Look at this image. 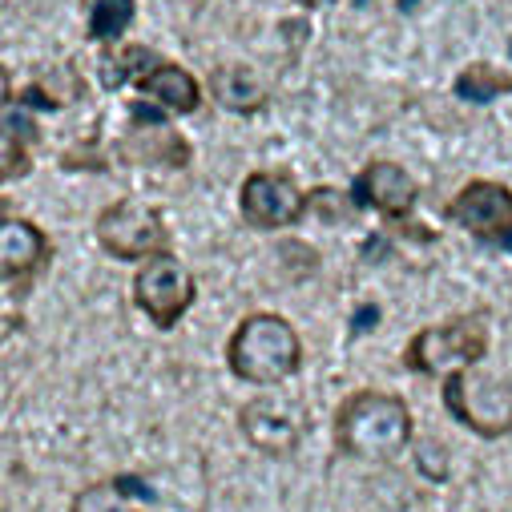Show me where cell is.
I'll return each mask as SVG.
<instances>
[{"label": "cell", "instance_id": "3957f363", "mask_svg": "<svg viewBox=\"0 0 512 512\" xmlns=\"http://www.w3.org/2000/svg\"><path fill=\"white\" fill-rule=\"evenodd\" d=\"M444 408L456 424H464L468 432L484 440L512 436V383L508 379L460 367L444 375Z\"/></svg>", "mask_w": 512, "mask_h": 512}, {"label": "cell", "instance_id": "7402d4cb", "mask_svg": "<svg viewBox=\"0 0 512 512\" xmlns=\"http://www.w3.org/2000/svg\"><path fill=\"white\" fill-rule=\"evenodd\" d=\"M396 9H400V13H416L420 0H396Z\"/></svg>", "mask_w": 512, "mask_h": 512}, {"label": "cell", "instance_id": "ffe728a7", "mask_svg": "<svg viewBox=\"0 0 512 512\" xmlns=\"http://www.w3.org/2000/svg\"><path fill=\"white\" fill-rule=\"evenodd\" d=\"M416 464H420V472L428 476V480H444L448 476V452H444V444H436V440H424L420 448H416Z\"/></svg>", "mask_w": 512, "mask_h": 512}, {"label": "cell", "instance_id": "ba28073f", "mask_svg": "<svg viewBox=\"0 0 512 512\" xmlns=\"http://www.w3.org/2000/svg\"><path fill=\"white\" fill-rule=\"evenodd\" d=\"M448 222L468 230L480 242H492L500 250H512V190L488 178L468 182L452 202H448Z\"/></svg>", "mask_w": 512, "mask_h": 512}, {"label": "cell", "instance_id": "2e32d148", "mask_svg": "<svg viewBox=\"0 0 512 512\" xmlns=\"http://www.w3.org/2000/svg\"><path fill=\"white\" fill-rule=\"evenodd\" d=\"M452 93H456L460 101H472V105H488V101H496V97L512 93V73H500L496 65H488V61H476V65H468V69H460V73H456V81H452Z\"/></svg>", "mask_w": 512, "mask_h": 512}, {"label": "cell", "instance_id": "5bb4252c", "mask_svg": "<svg viewBox=\"0 0 512 512\" xmlns=\"http://www.w3.org/2000/svg\"><path fill=\"white\" fill-rule=\"evenodd\" d=\"M210 93L230 113H259L267 105V89L246 65H222L210 73Z\"/></svg>", "mask_w": 512, "mask_h": 512}, {"label": "cell", "instance_id": "e0dca14e", "mask_svg": "<svg viewBox=\"0 0 512 512\" xmlns=\"http://www.w3.org/2000/svg\"><path fill=\"white\" fill-rule=\"evenodd\" d=\"M29 142H37V125L25 113L5 109V182L29 174Z\"/></svg>", "mask_w": 512, "mask_h": 512}, {"label": "cell", "instance_id": "cb8c5ba5", "mask_svg": "<svg viewBox=\"0 0 512 512\" xmlns=\"http://www.w3.org/2000/svg\"><path fill=\"white\" fill-rule=\"evenodd\" d=\"M355 5H359V9H363V5H367V0H355Z\"/></svg>", "mask_w": 512, "mask_h": 512}, {"label": "cell", "instance_id": "52a82bcc", "mask_svg": "<svg viewBox=\"0 0 512 512\" xmlns=\"http://www.w3.org/2000/svg\"><path fill=\"white\" fill-rule=\"evenodd\" d=\"M311 198L295 186L291 174L283 170H254L246 174L242 190H238V210H242V222L254 226V230H283V226H295L303 214H307Z\"/></svg>", "mask_w": 512, "mask_h": 512}, {"label": "cell", "instance_id": "603a6c76", "mask_svg": "<svg viewBox=\"0 0 512 512\" xmlns=\"http://www.w3.org/2000/svg\"><path fill=\"white\" fill-rule=\"evenodd\" d=\"M303 5H319V0H303Z\"/></svg>", "mask_w": 512, "mask_h": 512}, {"label": "cell", "instance_id": "8992f818", "mask_svg": "<svg viewBox=\"0 0 512 512\" xmlns=\"http://www.w3.org/2000/svg\"><path fill=\"white\" fill-rule=\"evenodd\" d=\"M194 299H198L194 275H190V267L182 259H174L170 250L146 259L138 267V275H134V303L162 331L178 327V319L194 307Z\"/></svg>", "mask_w": 512, "mask_h": 512}, {"label": "cell", "instance_id": "ac0fdd59", "mask_svg": "<svg viewBox=\"0 0 512 512\" xmlns=\"http://www.w3.org/2000/svg\"><path fill=\"white\" fill-rule=\"evenodd\" d=\"M138 5L134 0H93V13H89V37L93 41H117L125 29L134 25Z\"/></svg>", "mask_w": 512, "mask_h": 512}, {"label": "cell", "instance_id": "6da1fadb", "mask_svg": "<svg viewBox=\"0 0 512 512\" xmlns=\"http://www.w3.org/2000/svg\"><path fill=\"white\" fill-rule=\"evenodd\" d=\"M335 444L355 460H396L412 444V412L400 396L355 392L335 412Z\"/></svg>", "mask_w": 512, "mask_h": 512}, {"label": "cell", "instance_id": "4fadbf2b", "mask_svg": "<svg viewBox=\"0 0 512 512\" xmlns=\"http://www.w3.org/2000/svg\"><path fill=\"white\" fill-rule=\"evenodd\" d=\"M138 85H142L146 97H154L170 113H194L202 105V85L194 81V73L182 69V65H170V61L154 65Z\"/></svg>", "mask_w": 512, "mask_h": 512}, {"label": "cell", "instance_id": "7a4b0ae2", "mask_svg": "<svg viewBox=\"0 0 512 512\" xmlns=\"http://www.w3.org/2000/svg\"><path fill=\"white\" fill-rule=\"evenodd\" d=\"M226 363L246 383H283L303 367V339L283 315L254 311L234 327Z\"/></svg>", "mask_w": 512, "mask_h": 512}, {"label": "cell", "instance_id": "9a60e30c", "mask_svg": "<svg viewBox=\"0 0 512 512\" xmlns=\"http://www.w3.org/2000/svg\"><path fill=\"white\" fill-rule=\"evenodd\" d=\"M130 496H146L154 500V488H146L134 476H113V480H97L89 488H81L69 504V512H138L130 508Z\"/></svg>", "mask_w": 512, "mask_h": 512}, {"label": "cell", "instance_id": "30bf717a", "mask_svg": "<svg viewBox=\"0 0 512 512\" xmlns=\"http://www.w3.org/2000/svg\"><path fill=\"white\" fill-rule=\"evenodd\" d=\"M351 198H355L359 210H379L383 218L404 222V218L416 210V202H420V186H416V178H412L404 166H396V162H371V166H363V170L355 174Z\"/></svg>", "mask_w": 512, "mask_h": 512}, {"label": "cell", "instance_id": "8fae6325", "mask_svg": "<svg viewBox=\"0 0 512 512\" xmlns=\"http://www.w3.org/2000/svg\"><path fill=\"white\" fill-rule=\"evenodd\" d=\"M49 259V238L41 226H33L29 218H13L5 214L0 222V271H5L9 287L29 283Z\"/></svg>", "mask_w": 512, "mask_h": 512}, {"label": "cell", "instance_id": "9c48e42d", "mask_svg": "<svg viewBox=\"0 0 512 512\" xmlns=\"http://www.w3.org/2000/svg\"><path fill=\"white\" fill-rule=\"evenodd\" d=\"M242 436L250 448H259L263 456H291L303 444V416L291 400L283 396H259L238 412Z\"/></svg>", "mask_w": 512, "mask_h": 512}, {"label": "cell", "instance_id": "d6986e66", "mask_svg": "<svg viewBox=\"0 0 512 512\" xmlns=\"http://www.w3.org/2000/svg\"><path fill=\"white\" fill-rule=\"evenodd\" d=\"M154 65H162L146 45H134V49H125V53H117V57H105L101 61V85L105 89H121L125 81H130V77H146Z\"/></svg>", "mask_w": 512, "mask_h": 512}, {"label": "cell", "instance_id": "5b68a950", "mask_svg": "<svg viewBox=\"0 0 512 512\" xmlns=\"http://www.w3.org/2000/svg\"><path fill=\"white\" fill-rule=\"evenodd\" d=\"M97 242L125 263H146L170 246V230L162 214L138 198H121L97 214Z\"/></svg>", "mask_w": 512, "mask_h": 512}, {"label": "cell", "instance_id": "d4e9b609", "mask_svg": "<svg viewBox=\"0 0 512 512\" xmlns=\"http://www.w3.org/2000/svg\"><path fill=\"white\" fill-rule=\"evenodd\" d=\"M508 57H512V41H508Z\"/></svg>", "mask_w": 512, "mask_h": 512}, {"label": "cell", "instance_id": "277c9868", "mask_svg": "<svg viewBox=\"0 0 512 512\" xmlns=\"http://www.w3.org/2000/svg\"><path fill=\"white\" fill-rule=\"evenodd\" d=\"M488 355V323L484 315H452L440 327H424L404 347V363L416 375H452L460 367H476Z\"/></svg>", "mask_w": 512, "mask_h": 512}, {"label": "cell", "instance_id": "7c38bea8", "mask_svg": "<svg viewBox=\"0 0 512 512\" xmlns=\"http://www.w3.org/2000/svg\"><path fill=\"white\" fill-rule=\"evenodd\" d=\"M121 154L134 158L138 166H170V170H182L190 166V142L182 134H174L170 125H134L130 138L121 142Z\"/></svg>", "mask_w": 512, "mask_h": 512}, {"label": "cell", "instance_id": "44dd1931", "mask_svg": "<svg viewBox=\"0 0 512 512\" xmlns=\"http://www.w3.org/2000/svg\"><path fill=\"white\" fill-rule=\"evenodd\" d=\"M379 323V307L375 303H363L355 315H351V335H363V331H371Z\"/></svg>", "mask_w": 512, "mask_h": 512}]
</instances>
